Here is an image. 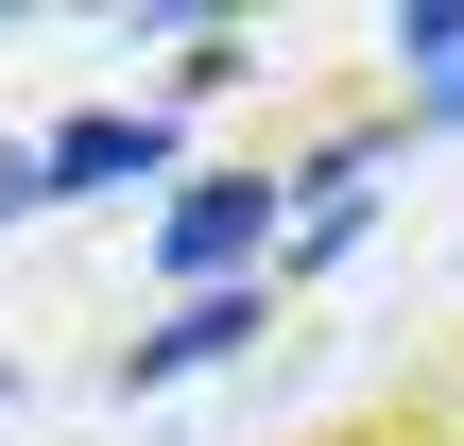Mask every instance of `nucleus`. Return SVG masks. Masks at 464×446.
Instances as JSON below:
<instances>
[{
	"instance_id": "1",
	"label": "nucleus",
	"mask_w": 464,
	"mask_h": 446,
	"mask_svg": "<svg viewBox=\"0 0 464 446\" xmlns=\"http://www.w3.org/2000/svg\"><path fill=\"white\" fill-rule=\"evenodd\" d=\"M258 241H276V172H189L172 223H155V275H172V292H241Z\"/></svg>"
},
{
	"instance_id": "2",
	"label": "nucleus",
	"mask_w": 464,
	"mask_h": 446,
	"mask_svg": "<svg viewBox=\"0 0 464 446\" xmlns=\"http://www.w3.org/2000/svg\"><path fill=\"white\" fill-rule=\"evenodd\" d=\"M276 327V275H241V292H172V327H138L121 344V395H172V378H224L241 344Z\"/></svg>"
},
{
	"instance_id": "3",
	"label": "nucleus",
	"mask_w": 464,
	"mask_h": 446,
	"mask_svg": "<svg viewBox=\"0 0 464 446\" xmlns=\"http://www.w3.org/2000/svg\"><path fill=\"white\" fill-rule=\"evenodd\" d=\"M138 172H172V103H86V120L34 138V189H52V206H69V189H138Z\"/></svg>"
},
{
	"instance_id": "4",
	"label": "nucleus",
	"mask_w": 464,
	"mask_h": 446,
	"mask_svg": "<svg viewBox=\"0 0 464 446\" xmlns=\"http://www.w3.org/2000/svg\"><path fill=\"white\" fill-rule=\"evenodd\" d=\"M172 69H189V86H258V34H241V17H189Z\"/></svg>"
},
{
	"instance_id": "5",
	"label": "nucleus",
	"mask_w": 464,
	"mask_h": 446,
	"mask_svg": "<svg viewBox=\"0 0 464 446\" xmlns=\"http://www.w3.org/2000/svg\"><path fill=\"white\" fill-rule=\"evenodd\" d=\"M396 52H413V69L448 86V69H464V0H396Z\"/></svg>"
},
{
	"instance_id": "6",
	"label": "nucleus",
	"mask_w": 464,
	"mask_h": 446,
	"mask_svg": "<svg viewBox=\"0 0 464 446\" xmlns=\"http://www.w3.org/2000/svg\"><path fill=\"white\" fill-rule=\"evenodd\" d=\"M413 120H464V69H448V86H430V103H413Z\"/></svg>"
},
{
	"instance_id": "7",
	"label": "nucleus",
	"mask_w": 464,
	"mask_h": 446,
	"mask_svg": "<svg viewBox=\"0 0 464 446\" xmlns=\"http://www.w3.org/2000/svg\"><path fill=\"white\" fill-rule=\"evenodd\" d=\"M0 413H17V361H0Z\"/></svg>"
}]
</instances>
